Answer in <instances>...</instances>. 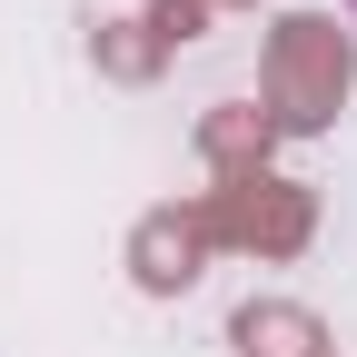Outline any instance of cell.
I'll use <instances>...</instances> for the list:
<instances>
[{
    "label": "cell",
    "instance_id": "1",
    "mask_svg": "<svg viewBox=\"0 0 357 357\" xmlns=\"http://www.w3.org/2000/svg\"><path fill=\"white\" fill-rule=\"evenodd\" d=\"M347 10H357V0H347Z\"/></svg>",
    "mask_w": 357,
    "mask_h": 357
}]
</instances>
